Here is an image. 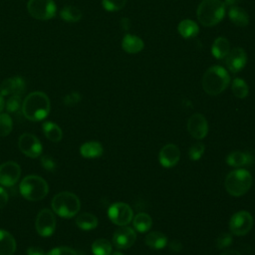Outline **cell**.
Returning a JSON list of instances; mask_svg holds the SVG:
<instances>
[{
    "instance_id": "obj_16",
    "label": "cell",
    "mask_w": 255,
    "mask_h": 255,
    "mask_svg": "<svg viewBox=\"0 0 255 255\" xmlns=\"http://www.w3.org/2000/svg\"><path fill=\"white\" fill-rule=\"evenodd\" d=\"M180 158V151L177 145L168 143L164 145L158 154V160L161 166L169 168L177 164Z\"/></svg>"
},
{
    "instance_id": "obj_9",
    "label": "cell",
    "mask_w": 255,
    "mask_h": 255,
    "mask_svg": "<svg viewBox=\"0 0 255 255\" xmlns=\"http://www.w3.org/2000/svg\"><path fill=\"white\" fill-rule=\"evenodd\" d=\"M109 218L118 226H126L132 219V210L130 206L124 202L112 204L108 210Z\"/></svg>"
},
{
    "instance_id": "obj_21",
    "label": "cell",
    "mask_w": 255,
    "mask_h": 255,
    "mask_svg": "<svg viewBox=\"0 0 255 255\" xmlns=\"http://www.w3.org/2000/svg\"><path fill=\"white\" fill-rule=\"evenodd\" d=\"M228 16L230 21L239 27H245L249 24V16L248 13L238 6L230 7L228 11Z\"/></svg>"
},
{
    "instance_id": "obj_4",
    "label": "cell",
    "mask_w": 255,
    "mask_h": 255,
    "mask_svg": "<svg viewBox=\"0 0 255 255\" xmlns=\"http://www.w3.org/2000/svg\"><path fill=\"white\" fill-rule=\"evenodd\" d=\"M224 185L226 191L230 195L235 197L242 196L252 185V175L244 168L232 170L227 174Z\"/></svg>"
},
{
    "instance_id": "obj_11",
    "label": "cell",
    "mask_w": 255,
    "mask_h": 255,
    "mask_svg": "<svg viewBox=\"0 0 255 255\" xmlns=\"http://www.w3.org/2000/svg\"><path fill=\"white\" fill-rule=\"evenodd\" d=\"M20 150L29 157H38L42 153V144L40 140L32 133H23L18 140Z\"/></svg>"
},
{
    "instance_id": "obj_39",
    "label": "cell",
    "mask_w": 255,
    "mask_h": 255,
    "mask_svg": "<svg viewBox=\"0 0 255 255\" xmlns=\"http://www.w3.org/2000/svg\"><path fill=\"white\" fill-rule=\"evenodd\" d=\"M41 164L42 166L49 171H54L56 169V162L55 160L49 155L41 156Z\"/></svg>"
},
{
    "instance_id": "obj_43",
    "label": "cell",
    "mask_w": 255,
    "mask_h": 255,
    "mask_svg": "<svg viewBox=\"0 0 255 255\" xmlns=\"http://www.w3.org/2000/svg\"><path fill=\"white\" fill-rule=\"evenodd\" d=\"M121 26L124 30L128 31L129 29V20L128 18H123L121 20Z\"/></svg>"
},
{
    "instance_id": "obj_45",
    "label": "cell",
    "mask_w": 255,
    "mask_h": 255,
    "mask_svg": "<svg viewBox=\"0 0 255 255\" xmlns=\"http://www.w3.org/2000/svg\"><path fill=\"white\" fill-rule=\"evenodd\" d=\"M220 255H241V254L235 250H227V251H223Z\"/></svg>"
},
{
    "instance_id": "obj_30",
    "label": "cell",
    "mask_w": 255,
    "mask_h": 255,
    "mask_svg": "<svg viewBox=\"0 0 255 255\" xmlns=\"http://www.w3.org/2000/svg\"><path fill=\"white\" fill-rule=\"evenodd\" d=\"M232 92L236 98L245 99L248 96L249 88L244 80L236 78L232 82Z\"/></svg>"
},
{
    "instance_id": "obj_46",
    "label": "cell",
    "mask_w": 255,
    "mask_h": 255,
    "mask_svg": "<svg viewBox=\"0 0 255 255\" xmlns=\"http://www.w3.org/2000/svg\"><path fill=\"white\" fill-rule=\"evenodd\" d=\"M4 105H5V102H4L3 96L0 94V113L3 111V109H4Z\"/></svg>"
},
{
    "instance_id": "obj_27",
    "label": "cell",
    "mask_w": 255,
    "mask_h": 255,
    "mask_svg": "<svg viewBox=\"0 0 255 255\" xmlns=\"http://www.w3.org/2000/svg\"><path fill=\"white\" fill-rule=\"evenodd\" d=\"M42 128L46 137L51 141L57 142L62 139V136H63L62 129L56 124L52 122H45L42 126Z\"/></svg>"
},
{
    "instance_id": "obj_23",
    "label": "cell",
    "mask_w": 255,
    "mask_h": 255,
    "mask_svg": "<svg viewBox=\"0 0 255 255\" xmlns=\"http://www.w3.org/2000/svg\"><path fill=\"white\" fill-rule=\"evenodd\" d=\"M178 33L185 39H191L197 36L199 32V28L197 24L190 20V19H184L182 20L178 26H177Z\"/></svg>"
},
{
    "instance_id": "obj_2",
    "label": "cell",
    "mask_w": 255,
    "mask_h": 255,
    "mask_svg": "<svg viewBox=\"0 0 255 255\" xmlns=\"http://www.w3.org/2000/svg\"><path fill=\"white\" fill-rule=\"evenodd\" d=\"M230 77L221 66H212L206 70L202 77V88L206 94L217 96L229 85Z\"/></svg>"
},
{
    "instance_id": "obj_29",
    "label": "cell",
    "mask_w": 255,
    "mask_h": 255,
    "mask_svg": "<svg viewBox=\"0 0 255 255\" xmlns=\"http://www.w3.org/2000/svg\"><path fill=\"white\" fill-rule=\"evenodd\" d=\"M82 11L72 5H68L63 7V9L60 11V17L66 22L75 23L82 19Z\"/></svg>"
},
{
    "instance_id": "obj_6",
    "label": "cell",
    "mask_w": 255,
    "mask_h": 255,
    "mask_svg": "<svg viewBox=\"0 0 255 255\" xmlns=\"http://www.w3.org/2000/svg\"><path fill=\"white\" fill-rule=\"evenodd\" d=\"M20 192L22 196L30 201L43 199L49 191L48 183L38 175H28L20 183Z\"/></svg>"
},
{
    "instance_id": "obj_38",
    "label": "cell",
    "mask_w": 255,
    "mask_h": 255,
    "mask_svg": "<svg viewBox=\"0 0 255 255\" xmlns=\"http://www.w3.org/2000/svg\"><path fill=\"white\" fill-rule=\"evenodd\" d=\"M46 255H77V252L69 247H57L46 253Z\"/></svg>"
},
{
    "instance_id": "obj_42",
    "label": "cell",
    "mask_w": 255,
    "mask_h": 255,
    "mask_svg": "<svg viewBox=\"0 0 255 255\" xmlns=\"http://www.w3.org/2000/svg\"><path fill=\"white\" fill-rule=\"evenodd\" d=\"M169 247L171 250H173L174 252H180L181 249H182V245L179 241L177 240H173L170 244H169Z\"/></svg>"
},
{
    "instance_id": "obj_19",
    "label": "cell",
    "mask_w": 255,
    "mask_h": 255,
    "mask_svg": "<svg viewBox=\"0 0 255 255\" xmlns=\"http://www.w3.org/2000/svg\"><path fill=\"white\" fill-rule=\"evenodd\" d=\"M143 47H144L143 41L135 35L127 34L123 38L122 48L124 51H126L128 54L139 53L143 49Z\"/></svg>"
},
{
    "instance_id": "obj_8",
    "label": "cell",
    "mask_w": 255,
    "mask_h": 255,
    "mask_svg": "<svg viewBox=\"0 0 255 255\" xmlns=\"http://www.w3.org/2000/svg\"><path fill=\"white\" fill-rule=\"evenodd\" d=\"M253 226V217L246 210H240L232 215L229 221V229L237 236L246 235Z\"/></svg>"
},
{
    "instance_id": "obj_25",
    "label": "cell",
    "mask_w": 255,
    "mask_h": 255,
    "mask_svg": "<svg viewBox=\"0 0 255 255\" xmlns=\"http://www.w3.org/2000/svg\"><path fill=\"white\" fill-rule=\"evenodd\" d=\"M103 145L98 141H88L84 143L81 148V154L86 158H96L103 154Z\"/></svg>"
},
{
    "instance_id": "obj_10",
    "label": "cell",
    "mask_w": 255,
    "mask_h": 255,
    "mask_svg": "<svg viewBox=\"0 0 255 255\" xmlns=\"http://www.w3.org/2000/svg\"><path fill=\"white\" fill-rule=\"evenodd\" d=\"M35 226L38 234L41 236H51L56 229V218L54 213L48 208L42 209L37 215Z\"/></svg>"
},
{
    "instance_id": "obj_3",
    "label": "cell",
    "mask_w": 255,
    "mask_h": 255,
    "mask_svg": "<svg viewBox=\"0 0 255 255\" xmlns=\"http://www.w3.org/2000/svg\"><path fill=\"white\" fill-rule=\"evenodd\" d=\"M196 15L203 26H215L225 15V4L221 0H202L197 7Z\"/></svg>"
},
{
    "instance_id": "obj_20",
    "label": "cell",
    "mask_w": 255,
    "mask_h": 255,
    "mask_svg": "<svg viewBox=\"0 0 255 255\" xmlns=\"http://www.w3.org/2000/svg\"><path fill=\"white\" fill-rule=\"evenodd\" d=\"M16 251V241L6 230L0 229V255H13Z\"/></svg>"
},
{
    "instance_id": "obj_24",
    "label": "cell",
    "mask_w": 255,
    "mask_h": 255,
    "mask_svg": "<svg viewBox=\"0 0 255 255\" xmlns=\"http://www.w3.org/2000/svg\"><path fill=\"white\" fill-rule=\"evenodd\" d=\"M144 242L148 247L159 250L167 245V238L163 233L159 231H153L145 236Z\"/></svg>"
},
{
    "instance_id": "obj_37",
    "label": "cell",
    "mask_w": 255,
    "mask_h": 255,
    "mask_svg": "<svg viewBox=\"0 0 255 255\" xmlns=\"http://www.w3.org/2000/svg\"><path fill=\"white\" fill-rule=\"evenodd\" d=\"M81 99H82V96L78 92H72L64 97L63 102L66 106L71 107V106L77 105L81 101Z\"/></svg>"
},
{
    "instance_id": "obj_44",
    "label": "cell",
    "mask_w": 255,
    "mask_h": 255,
    "mask_svg": "<svg viewBox=\"0 0 255 255\" xmlns=\"http://www.w3.org/2000/svg\"><path fill=\"white\" fill-rule=\"evenodd\" d=\"M239 2H241V0H224V4L228 5L230 7L232 6H236Z\"/></svg>"
},
{
    "instance_id": "obj_28",
    "label": "cell",
    "mask_w": 255,
    "mask_h": 255,
    "mask_svg": "<svg viewBox=\"0 0 255 255\" xmlns=\"http://www.w3.org/2000/svg\"><path fill=\"white\" fill-rule=\"evenodd\" d=\"M132 224L136 231L143 233L150 229V227L152 225V220H151V217L147 213L140 212L135 215V217L132 220Z\"/></svg>"
},
{
    "instance_id": "obj_17",
    "label": "cell",
    "mask_w": 255,
    "mask_h": 255,
    "mask_svg": "<svg viewBox=\"0 0 255 255\" xmlns=\"http://www.w3.org/2000/svg\"><path fill=\"white\" fill-rule=\"evenodd\" d=\"M225 62L230 72L238 73L246 65V62H247L246 52L242 48H239V47L234 48L226 56Z\"/></svg>"
},
{
    "instance_id": "obj_13",
    "label": "cell",
    "mask_w": 255,
    "mask_h": 255,
    "mask_svg": "<svg viewBox=\"0 0 255 255\" xmlns=\"http://www.w3.org/2000/svg\"><path fill=\"white\" fill-rule=\"evenodd\" d=\"M187 130L195 139H202L208 132V124L201 114H193L187 122Z\"/></svg>"
},
{
    "instance_id": "obj_41",
    "label": "cell",
    "mask_w": 255,
    "mask_h": 255,
    "mask_svg": "<svg viewBox=\"0 0 255 255\" xmlns=\"http://www.w3.org/2000/svg\"><path fill=\"white\" fill-rule=\"evenodd\" d=\"M27 255H46V253L43 249L36 246H32L27 249Z\"/></svg>"
},
{
    "instance_id": "obj_48",
    "label": "cell",
    "mask_w": 255,
    "mask_h": 255,
    "mask_svg": "<svg viewBox=\"0 0 255 255\" xmlns=\"http://www.w3.org/2000/svg\"><path fill=\"white\" fill-rule=\"evenodd\" d=\"M77 255H84V254H77Z\"/></svg>"
},
{
    "instance_id": "obj_12",
    "label": "cell",
    "mask_w": 255,
    "mask_h": 255,
    "mask_svg": "<svg viewBox=\"0 0 255 255\" xmlns=\"http://www.w3.org/2000/svg\"><path fill=\"white\" fill-rule=\"evenodd\" d=\"M21 175V168L15 161H6L0 165V184L13 186Z\"/></svg>"
},
{
    "instance_id": "obj_18",
    "label": "cell",
    "mask_w": 255,
    "mask_h": 255,
    "mask_svg": "<svg viewBox=\"0 0 255 255\" xmlns=\"http://www.w3.org/2000/svg\"><path fill=\"white\" fill-rule=\"evenodd\" d=\"M226 162L228 165L234 167L249 166L254 163V157L249 152L233 151L227 155Z\"/></svg>"
},
{
    "instance_id": "obj_5",
    "label": "cell",
    "mask_w": 255,
    "mask_h": 255,
    "mask_svg": "<svg viewBox=\"0 0 255 255\" xmlns=\"http://www.w3.org/2000/svg\"><path fill=\"white\" fill-rule=\"evenodd\" d=\"M52 208L59 216L71 218L80 211L81 202L76 194L63 191L53 197Z\"/></svg>"
},
{
    "instance_id": "obj_34",
    "label": "cell",
    "mask_w": 255,
    "mask_h": 255,
    "mask_svg": "<svg viewBox=\"0 0 255 255\" xmlns=\"http://www.w3.org/2000/svg\"><path fill=\"white\" fill-rule=\"evenodd\" d=\"M21 96H9L8 100L5 102L4 108L9 113H15L21 108Z\"/></svg>"
},
{
    "instance_id": "obj_7",
    "label": "cell",
    "mask_w": 255,
    "mask_h": 255,
    "mask_svg": "<svg viewBox=\"0 0 255 255\" xmlns=\"http://www.w3.org/2000/svg\"><path fill=\"white\" fill-rule=\"evenodd\" d=\"M27 9L33 18L49 20L55 16L57 6L53 0H29Z\"/></svg>"
},
{
    "instance_id": "obj_26",
    "label": "cell",
    "mask_w": 255,
    "mask_h": 255,
    "mask_svg": "<svg viewBox=\"0 0 255 255\" xmlns=\"http://www.w3.org/2000/svg\"><path fill=\"white\" fill-rule=\"evenodd\" d=\"M76 224L80 229L92 230L98 226V218L92 213L84 212L77 217Z\"/></svg>"
},
{
    "instance_id": "obj_15",
    "label": "cell",
    "mask_w": 255,
    "mask_h": 255,
    "mask_svg": "<svg viewBox=\"0 0 255 255\" xmlns=\"http://www.w3.org/2000/svg\"><path fill=\"white\" fill-rule=\"evenodd\" d=\"M25 81L16 76L4 80L0 85V94L4 96H21L25 92Z\"/></svg>"
},
{
    "instance_id": "obj_14",
    "label": "cell",
    "mask_w": 255,
    "mask_h": 255,
    "mask_svg": "<svg viewBox=\"0 0 255 255\" xmlns=\"http://www.w3.org/2000/svg\"><path fill=\"white\" fill-rule=\"evenodd\" d=\"M136 240L135 231L128 226H122L114 233L113 243L118 249H128Z\"/></svg>"
},
{
    "instance_id": "obj_47",
    "label": "cell",
    "mask_w": 255,
    "mask_h": 255,
    "mask_svg": "<svg viewBox=\"0 0 255 255\" xmlns=\"http://www.w3.org/2000/svg\"><path fill=\"white\" fill-rule=\"evenodd\" d=\"M110 255H124V254L122 252H120V251H115V252L111 253Z\"/></svg>"
},
{
    "instance_id": "obj_1",
    "label": "cell",
    "mask_w": 255,
    "mask_h": 255,
    "mask_svg": "<svg viewBox=\"0 0 255 255\" xmlns=\"http://www.w3.org/2000/svg\"><path fill=\"white\" fill-rule=\"evenodd\" d=\"M22 112L26 119L38 122L45 119L50 112V100L43 92L29 94L22 103Z\"/></svg>"
},
{
    "instance_id": "obj_40",
    "label": "cell",
    "mask_w": 255,
    "mask_h": 255,
    "mask_svg": "<svg viewBox=\"0 0 255 255\" xmlns=\"http://www.w3.org/2000/svg\"><path fill=\"white\" fill-rule=\"evenodd\" d=\"M8 202V193L3 187H0V209L3 208Z\"/></svg>"
},
{
    "instance_id": "obj_36",
    "label": "cell",
    "mask_w": 255,
    "mask_h": 255,
    "mask_svg": "<svg viewBox=\"0 0 255 255\" xmlns=\"http://www.w3.org/2000/svg\"><path fill=\"white\" fill-rule=\"evenodd\" d=\"M233 237L230 233H222L216 239V247L219 249H224L232 244Z\"/></svg>"
},
{
    "instance_id": "obj_31",
    "label": "cell",
    "mask_w": 255,
    "mask_h": 255,
    "mask_svg": "<svg viewBox=\"0 0 255 255\" xmlns=\"http://www.w3.org/2000/svg\"><path fill=\"white\" fill-rule=\"evenodd\" d=\"M94 255H110L112 253V244L107 239H97L92 245Z\"/></svg>"
},
{
    "instance_id": "obj_32",
    "label": "cell",
    "mask_w": 255,
    "mask_h": 255,
    "mask_svg": "<svg viewBox=\"0 0 255 255\" xmlns=\"http://www.w3.org/2000/svg\"><path fill=\"white\" fill-rule=\"evenodd\" d=\"M13 128L12 119L8 114L0 113V136L8 135Z\"/></svg>"
},
{
    "instance_id": "obj_22",
    "label": "cell",
    "mask_w": 255,
    "mask_h": 255,
    "mask_svg": "<svg viewBox=\"0 0 255 255\" xmlns=\"http://www.w3.org/2000/svg\"><path fill=\"white\" fill-rule=\"evenodd\" d=\"M229 52H230V43L226 38L218 37L214 40L211 47V53L216 59L225 58Z\"/></svg>"
},
{
    "instance_id": "obj_35",
    "label": "cell",
    "mask_w": 255,
    "mask_h": 255,
    "mask_svg": "<svg viewBox=\"0 0 255 255\" xmlns=\"http://www.w3.org/2000/svg\"><path fill=\"white\" fill-rule=\"evenodd\" d=\"M204 149H205V146L201 142H196V143L192 144L188 150L189 158L191 160H198L202 156Z\"/></svg>"
},
{
    "instance_id": "obj_33",
    "label": "cell",
    "mask_w": 255,
    "mask_h": 255,
    "mask_svg": "<svg viewBox=\"0 0 255 255\" xmlns=\"http://www.w3.org/2000/svg\"><path fill=\"white\" fill-rule=\"evenodd\" d=\"M127 0H102V5L105 10L115 12L123 9L126 6Z\"/></svg>"
}]
</instances>
